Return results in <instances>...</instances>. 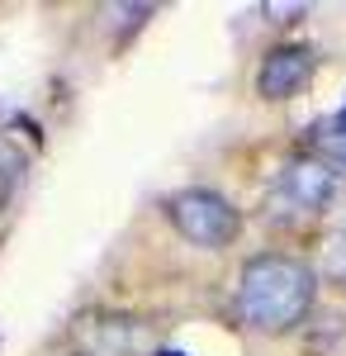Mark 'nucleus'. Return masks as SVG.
Segmentation results:
<instances>
[{
	"label": "nucleus",
	"instance_id": "nucleus-1",
	"mask_svg": "<svg viewBox=\"0 0 346 356\" xmlns=\"http://www.w3.org/2000/svg\"><path fill=\"white\" fill-rule=\"evenodd\" d=\"M318 304V275L294 252H256L242 261L238 275V314L266 337H285L308 323Z\"/></svg>",
	"mask_w": 346,
	"mask_h": 356
},
{
	"label": "nucleus",
	"instance_id": "nucleus-2",
	"mask_svg": "<svg viewBox=\"0 0 346 356\" xmlns=\"http://www.w3.org/2000/svg\"><path fill=\"white\" fill-rule=\"evenodd\" d=\"M161 214L176 228L181 243L204 247V252H223V247H233L242 238V209L228 195L209 191V186H190V191L166 195Z\"/></svg>",
	"mask_w": 346,
	"mask_h": 356
},
{
	"label": "nucleus",
	"instance_id": "nucleus-3",
	"mask_svg": "<svg viewBox=\"0 0 346 356\" xmlns=\"http://www.w3.org/2000/svg\"><path fill=\"white\" fill-rule=\"evenodd\" d=\"M313 72H318V57L308 43H275L266 57H261V67H256V95L261 100H294L304 86L313 81Z\"/></svg>",
	"mask_w": 346,
	"mask_h": 356
},
{
	"label": "nucleus",
	"instance_id": "nucleus-4",
	"mask_svg": "<svg viewBox=\"0 0 346 356\" xmlns=\"http://www.w3.org/2000/svg\"><path fill=\"white\" fill-rule=\"evenodd\" d=\"M280 195L290 200L294 209H304V214H322V209L337 200V171L313 162V157L304 152V157H294V162L280 171Z\"/></svg>",
	"mask_w": 346,
	"mask_h": 356
},
{
	"label": "nucleus",
	"instance_id": "nucleus-5",
	"mask_svg": "<svg viewBox=\"0 0 346 356\" xmlns=\"http://www.w3.org/2000/svg\"><path fill=\"white\" fill-rule=\"evenodd\" d=\"M308 157L322 166H332V171H346V119H318L313 129H308Z\"/></svg>",
	"mask_w": 346,
	"mask_h": 356
},
{
	"label": "nucleus",
	"instance_id": "nucleus-6",
	"mask_svg": "<svg viewBox=\"0 0 346 356\" xmlns=\"http://www.w3.org/2000/svg\"><path fill=\"white\" fill-rule=\"evenodd\" d=\"M313 275H318L322 285H332V290H342L346 295V228H332L318 247V261H313Z\"/></svg>",
	"mask_w": 346,
	"mask_h": 356
},
{
	"label": "nucleus",
	"instance_id": "nucleus-7",
	"mask_svg": "<svg viewBox=\"0 0 346 356\" xmlns=\"http://www.w3.org/2000/svg\"><path fill=\"white\" fill-rule=\"evenodd\" d=\"M342 119H346V110H342Z\"/></svg>",
	"mask_w": 346,
	"mask_h": 356
}]
</instances>
